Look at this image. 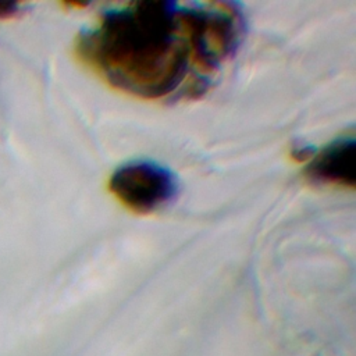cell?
<instances>
[{
	"label": "cell",
	"instance_id": "1",
	"mask_svg": "<svg viewBox=\"0 0 356 356\" xmlns=\"http://www.w3.org/2000/svg\"><path fill=\"white\" fill-rule=\"evenodd\" d=\"M243 33L238 3L143 0L103 10L74 47L79 61L110 86L170 103L202 97Z\"/></svg>",
	"mask_w": 356,
	"mask_h": 356
},
{
	"label": "cell",
	"instance_id": "2",
	"mask_svg": "<svg viewBox=\"0 0 356 356\" xmlns=\"http://www.w3.org/2000/svg\"><path fill=\"white\" fill-rule=\"evenodd\" d=\"M108 189L134 213L149 214L167 206L178 192L177 177L152 160H132L110 177Z\"/></svg>",
	"mask_w": 356,
	"mask_h": 356
},
{
	"label": "cell",
	"instance_id": "3",
	"mask_svg": "<svg viewBox=\"0 0 356 356\" xmlns=\"http://www.w3.org/2000/svg\"><path fill=\"white\" fill-rule=\"evenodd\" d=\"M305 177L318 185L353 189L356 179V140L342 135L314 150L305 167Z\"/></svg>",
	"mask_w": 356,
	"mask_h": 356
}]
</instances>
